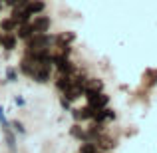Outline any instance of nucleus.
<instances>
[{
    "label": "nucleus",
    "mask_w": 157,
    "mask_h": 153,
    "mask_svg": "<svg viewBox=\"0 0 157 153\" xmlns=\"http://www.w3.org/2000/svg\"><path fill=\"white\" fill-rule=\"evenodd\" d=\"M32 34H34V32H32V26H30V24H20V28H18V38L26 40V38H30Z\"/></svg>",
    "instance_id": "4468645a"
},
{
    "label": "nucleus",
    "mask_w": 157,
    "mask_h": 153,
    "mask_svg": "<svg viewBox=\"0 0 157 153\" xmlns=\"http://www.w3.org/2000/svg\"><path fill=\"white\" fill-rule=\"evenodd\" d=\"M44 6H46V4H44L42 0H28L26 10L30 12V16H32V14H38V12H42V10H44Z\"/></svg>",
    "instance_id": "0eeeda50"
},
{
    "label": "nucleus",
    "mask_w": 157,
    "mask_h": 153,
    "mask_svg": "<svg viewBox=\"0 0 157 153\" xmlns=\"http://www.w3.org/2000/svg\"><path fill=\"white\" fill-rule=\"evenodd\" d=\"M20 72L26 74V76H32V72H34V60H32L30 56H26L20 62Z\"/></svg>",
    "instance_id": "6e6552de"
},
{
    "label": "nucleus",
    "mask_w": 157,
    "mask_h": 153,
    "mask_svg": "<svg viewBox=\"0 0 157 153\" xmlns=\"http://www.w3.org/2000/svg\"><path fill=\"white\" fill-rule=\"evenodd\" d=\"M0 123H2V127H10V123L6 121V117H4V109L0 107Z\"/></svg>",
    "instance_id": "aec40b11"
},
{
    "label": "nucleus",
    "mask_w": 157,
    "mask_h": 153,
    "mask_svg": "<svg viewBox=\"0 0 157 153\" xmlns=\"http://www.w3.org/2000/svg\"><path fill=\"white\" fill-rule=\"evenodd\" d=\"M70 133H72L76 139H80V141H88V131H84L80 125H74L72 129H70Z\"/></svg>",
    "instance_id": "ddd939ff"
},
{
    "label": "nucleus",
    "mask_w": 157,
    "mask_h": 153,
    "mask_svg": "<svg viewBox=\"0 0 157 153\" xmlns=\"http://www.w3.org/2000/svg\"><path fill=\"white\" fill-rule=\"evenodd\" d=\"M72 86H74V80H72V76H68V74H62V76L56 80V88L60 90V92H66V90H70Z\"/></svg>",
    "instance_id": "423d86ee"
},
{
    "label": "nucleus",
    "mask_w": 157,
    "mask_h": 153,
    "mask_svg": "<svg viewBox=\"0 0 157 153\" xmlns=\"http://www.w3.org/2000/svg\"><path fill=\"white\" fill-rule=\"evenodd\" d=\"M12 20H14L16 24H28V20H30V12L26 10V6H18L14 12H12Z\"/></svg>",
    "instance_id": "20e7f679"
},
{
    "label": "nucleus",
    "mask_w": 157,
    "mask_h": 153,
    "mask_svg": "<svg viewBox=\"0 0 157 153\" xmlns=\"http://www.w3.org/2000/svg\"><path fill=\"white\" fill-rule=\"evenodd\" d=\"M2 131H4V137H6V143L10 147V151H16V137L10 131V127H2Z\"/></svg>",
    "instance_id": "1a4fd4ad"
},
{
    "label": "nucleus",
    "mask_w": 157,
    "mask_h": 153,
    "mask_svg": "<svg viewBox=\"0 0 157 153\" xmlns=\"http://www.w3.org/2000/svg\"><path fill=\"white\" fill-rule=\"evenodd\" d=\"M52 64H56L58 70H60L62 74H68V76H70V74L74 72V64L68 60V56H62V54H60V56H54Z\"/></svg>",
    "instance_id": "7ed1b4c3"
},
{
    "label": "nucleus",
    "mask_w": 157,
    "mask_h": 153,
    "mask_svg": "<svg viewBox=\"0 0 157 153\" xmlns=\"http://www.w3.org/2000/svg\"><path fill=\"white\" fill-rule=\"evenodd\" d=\"M113 117H115V113L111 109H107V119H113Z\"/></svg>",
    "instance_id": "5701e85b"
},
{
    "label": "nucleus",
    "mask_w": 157,
    "mask_h": 153,
    "mask_svg": "<svg viewBox=\"0 0 157 153\" xmlns=\"http://www.w3.org/2000/svg\"><path fill=\"white\" fill-rule=\"evenodd\" d=\"M84 92H86V88H82V86H76V84H74L70 90H66V92H64V98H66L68 101H74V100H78L80 96H84Z\"/></svg>",
    "instance_id": "39448f33"
},
{
    "label": "nucleus",
    "mask_w": 157,
    "mask_h": 153,
    "mask_svg": "<svg viewBox=\"0 0 157 153\" xmlns=\"http://www.w3.org/2000/svg\"><path fill=\"white\" fill-rule=\"evenodd\" d=\"M10 125L14 127V131H18V133H26V127H24V125H22L20 121H12Z\"/></svg>",
    "instance_id": "6ab92c4d"
},
{
    "label": "nucleus",
    "mask_w": 157,
    "mask_h": 153,
    "mask_svg": "<svg viewBox=\"0 0 157 153\" xmlns=\"http://www.w3.org/2000/svg\"><path fill=\"white\" fill-rule=\"evenodd\" d=\"M0 26H2V30H4V32H12L14 28H18V24H16L12 18H8V20H4V22L0 24Z\"/></svg>",
    "instance_id": "f3484780"
},
{
    "label": "nucleus",
    "mask_w": 157,
    "mask_h": 153,
    "mask_svg": "<svg viewBox=\"0 0 157 153\" xmlns=\"http://www.w3.org/2000/svg\"><path fill=\"white\" fill-rule=\"evenodd\" d=\"M104 88V82L98 80V78H92V80H86V90H94V92H101Z\"/></svg>",
    "instance_id": "f8f14e48"
},
{
    "label": "nucleus",
    "mask_w": 157,
    "mask_h": 153,
    "mask_svg": "<svg viewBox=\"0 0 157 153\" xmlns=\"http://www.w3.org/2000/svg\"><path fill=\"white\" fill-rule=\"evenodd\" d=\"M96 143H98V145L101 147V149H111V147H115L113 139L105 137V135H98V137H96Z\"/></svg>",
    "instance_id": "9d476101"
},
{
    "label": "nucleus",
    "mask_w": 157,
    "mask_h": 153,
    "mask_svg": "<svg viewBox=\"0 0 157 153\" xmlns=\"http://www.w3.org/2000/svg\"><path fill=\"white\" fill-rule=\"evenodd\" d=\"M0 6H2V4H0Z\"/></svg>",
    "instance_id": "393cba45"
},
{
    "label": "nucleus",
    "mask_w": 157,
    "mask_h": 153,
    "mask_svg": "<svg viewBox=\"0 0 157 153\" xmlns=\"http://www.w3.org/2000/svg\"><path fill=\"white\" fill-rule=\"evenodd\" d=\"M52 42H54L52 36H48V34H32V38H28V52L48 50Z\"/></svg>",
    "instance_id": "f257e3e1"
},
{
    "label": "nucleus",
    "mask_w": 157,
    "mask_h": 153,
    "mask_svg": "<svg viewBox=\"0 0 157 153\" xmlns=\"http://www.w3.org/2000/svg\"><path fill=\"white\" fill-rule=\"evenodd\" d=\"M80 153H98L96 143H92V141H84V145H82Z\"/></svg>",
    "instance_id": "dca6fc26"
},
{
    "label": "nucleus",
    "mask_w": 157,
    "mask_h": 153,
    "mask_svg": "<svg viewBox=\"0 0 157 153\" xmlns=\"http://www.w3.org/2000/svg\"><path fill=\"white\" fill-rule=\"evenodd\" d=\"M74 38H76V36L72 34V32H66V34H60L56 38V42H58V46H70V42H74Z\"/></svg>",
    "instance_id": "9b49d317"
},
{
    "label": "nucleus",
    "mask_w": 157,
    "mask_h": 153,
    "mask_svg": "<svg viewBox=\"0 0 157 153\" xmlns=\"http://www.w3.org/2000/svg\"><path fill=\"white\" fill-rule=\"evenodd\" d=\"M2 38H4V36H0V46H2Z\"/></svg>",
    "instance_id": "b1692460"
},
{
    "label": "nucleus",
    "mask_w": 157,
    "mask_h": 153,
    "mask_svg": "<svg viewBox=\"0 0 157 153\" xmlns=\"http://www.w3.org/2000/svg\"><path fill=\"white\" fill-rule=\"evenodd\" d=\"M24 103H26V101H24V98H16V105H24Z\"/></svg>",
    "instance_id": "4be33fe9"
},
{
    "label": "nucleus",
    "mask_w": 157,
    "mask_h": 153,
    "mask_svg": "<svg viewBox=\"0 0 157 153\" xmlns=\"http://www.w3.org/2000/svg\"><path fill=\"white\" fill-rule=\"evenodd\" d=\"M2 48H6V50H14L16 48V36L12 34H6L2 38Z\"/></svg>",
    "instance_id": "2eb2a0df"
},
{
    "label": "nucleus",
    "mask_w": 157,
    "mask_h": 153,
    "mask_svg": "<svg viewBox=\"0 0 157 153\" xmlns=\"http://www.w3.org/2000/svg\"><path fill=\"white\" fill-rule=\"evenodd\" d=\"M60 103H62V107H64V109H70V101L66 100V98H62V100H60Z\"/></svg>",
    "instance_id": "412c9836"
},
{
    "label": "nucleus",
    "mask_w": 157,
    "mask_h": 153,
    "mask_svg": "<svg viewBox=\"0 0 157 153\" xmlns=\"http://www.w3.org/2000/svg\"><path fill=\"white\" fill-rule=\"evenodd\" d=\"M30 26H32V32H34V34H46V32L50 30V18H48V16H38V18H34V22H32Z\"/></svg>",
    "instance_id": "f03ea898"
},
{
    "label": "nucleus",
    "mask_w": 157,
    "mask_h": 153,
    "mask_svg": "<svg viewBox=\"0 0 157 153\" xmlns=\"http://www.w3.org/2000/svg\"><path fill=\"white\" fill-rule=\"evenodd\" d=\"M6 80L8 82H16V80H18V72H16V68H8L6 70Z\"/></svg>",
    "instance_id": "a211bd4d"
}]
</instances>
